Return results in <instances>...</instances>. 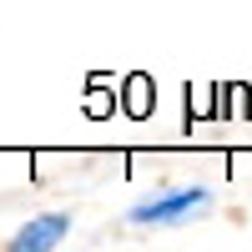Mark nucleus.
<instances>
[{
  "mask_svg": "<svg viewBox=\"0 0 252 252\" xmlns=\"http://www.w3.org/2000/svg\"><path fill=\"white\" fill-rule=\"evenodd\" d=\"M207 207H212L207 187H182V192H166V197H157V202H141L136 212H131V222H141V227H157V222H187L192 212H207Z\"/></svg>",
  "mask_w": 252,
  "mask_h": 252,
  "instance_id": "obj_1",
  "label": "nucleus"
},
{
  "mask_svg": "<svg viewBox=\"0 0 252 252\" xmlns=\"http://www.w3.org/2000/svg\"><path fill=\"white\" fill-rule=\"evenodd\" d=\"M66 232H71V217H66V212L35 217V222H26V227L10 237V252H46V247H56Z\"/></svg>",
  "mask_w": 252,
  "mask_h": 252,
  "instance_id": "obj_2",
  "label": "nucleus"
}]
</instances>
